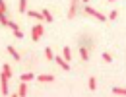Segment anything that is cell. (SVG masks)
Listing matches in <instances>:
<instances>
[{
    "instance_id": "1",
    "label": "cell",
    "mask_w": 126,
    "mask_h": 97,
    "mask_svg": "<svg viewBox=\"0 0 126 97\" xmlns=\"http://www.w3.org/2000/svg\"><path fill=\"white\" fill-rule=\"evenodd\" d=\"M93 47H95V41H91V37H87V35H83V37L78 41L79 58H81L83 62H87V60H89V50H91Z\"/></svg>"
},
{
    "instance_id": "2",
    "label": "cell",
    "mask_w": 126,
    "mask_h": 97,
    "mask_svg": "<svg viewBox=\"0 0 126 97\" xmlns=\"http://www.w3.org/2000/svg\"><path fill=\"white\" fill-rule=\"evenodd\" d=\"M83 14H87V16H91V17H95L97 21H107V16H103L99 10H95V8H91V6H83Z\"/></svg>"
},
{
    "instance_id": "3",
    "label": "cell",
    "mask_w": 126,
    "mask_h": 97,
    "mask_svg": "<svg viewBox=\"0 0 126 97\" xmlns=\"http://www.w3.org/2000/svg\"><path fill=\"white\" fill-rule=\"evenodd\" d=\"M43 33H45V25H43V23L33 25V29H31V39H33V41H39V39L43 37Z\"/></svg>"
},
{
    "instance_id": "4",
    "label": "cell",
    "mask_w": 126,
    "mask_h": 97,
    "mask_svg": "<svg viewBox=\"0 0 126 97\" xmlns=\"http://www.w3.org/2000/svg\"><path fill=\"white\" fill-rule=\"evenodd\" d=\"M8 80H10V78H8L6 74L0 76V91H2V95H8V93H10V91H8Z\"/></svg>"
},
{
    "instance_id": "5",
    "label": "cell",
    "mask_w": 126,
    "mask_h": 97,
    "mask_svg": "<svg viewBox=\"0 0 126 97\" xmlns=\"http://www.w3.org/2000/svg\"><path fill=\"white\" fill-rule=\"evenodd\" d=\"M78 14V0H70V12H68V17L74 19Z\"/></svg>"
},
{
    "instance_id": "6",
    "label": "cell",
    "mask_w": 126,
    "mask_h": 97,
    "mask_svg": "<svg viewBox=\"0 0 126 97\" xmlns=\"http://www.w3.org/2000/svg\"><path fill=\"white\" fill-rule=\"evenodd\" d=\"M54 60H56V64L60 66L64 72H68V70H70V64H68V60H66L64 56H54Z\"/></svg>"
},
{
    "instance_id": "7",
    "label": "cell",
    "mask_w": 126,
    "mask_h": 97,
    "mask_svg": "<svg viewBox=\"0 0 126 97\" xmlns=\"http://www.w3.org/2000/svg\"><path fill=\"white\" fill-rule=\"evenodd\" d=\"M14 95L16 97H25L27 95V81H21V83H19V87H17V91Z\"/></svg>"
},
{
    "instance_id": "8",
    "label": "cell",
    "mask_w": 126,
    "mask_h": 97,
    "mask_svg": "<svg viewBox=\"0 0 126 97\" xmlns=\"http://www.w3.org/2000/svg\"><path fill=\"white\" fill-rule=\"evenodd\" d=\"M37 80L41 83H50V81H54V76L52 74H41V76H37Z\"/></svg>"
},
{
    "instance_id": "9",
    "label": "cell",
    "mask_w": 126,
    "mask_h": 97,
    "mask_svg": "<svg viewBox=\"0 0 126 97\" xmlns=\"http://www.w3.org/2000/svg\"><path fill=\"white\" fill-rule=\"evenodd\" d=\"M27 16L31 17V19H39V21L43 19V14L41 12H35V10H27Z\"/></svg>"
},
{
    "instance_id": "10",
    "label": "cell",
    "mask_w": 126,
    "mask_h": 97,
    "mask_svg": "<svg viewBox=\"0 0 126 97\" xmlns=\"http://www.w3.org/2000/svg\"><path fill=\"white\" fill-rule=\"evenodd\" d=\"M87 87H89L91 91H95V89H97V80H95V76H91V78L87 80Z\"/></svg>"
},
{
    "instance_id": "11",
    "label": "cell",
    "mask_w": 126,
    "mask_h": 97,
    "mask_svg": "<svg viewBox=\"0 0 126 97\" xmlns=\"http://www.w3.org/2000/svg\"><path fill=\"white\" fill-rule=\"evenodd\" d=\"M8 52L12 54V58H14V60H19V58H21V56H19V52H17V50H16L14 47H12V45L8 47Z\"/></svg>"
},
{
    "instance_id": "12",
    "label": "cell",
    "mask_w": 126,
    "mask_h": 97,
    "mask_svg": "<svg viewBox=\"0 0 126 97\" xmlns=\"http://www.w3.org/2000/svg\"><path fill=\"white\" fill-rule=\"evenodd\" d=\"M19 10L17 12H21V14H27V0H19V6H17Z\"/></svg>"
},
{
    "instance_id": "13",
    "label": "cell",
    "mask_w": 126,
    "mask_h": 97,
    "mask_svg": "<svg viewBox=\"0 0 126 97\" xmlns=\"http://www.w3.org/2000/svg\"><path fill=\"white\" fill-rule=\"evenodd\" d=\"M41 14H43V21H48V23L52 21V14L48 10H41Z\"/></svg>"
},
{
    "instance_id": "14",
    "label": "cell",
    "mask_w": 126,
    "mask_h": 97,
    "mask_svg": "<svg viewBox=\"0 0 126 97\" xmlns=\"http://www.w3.org/2000/svg\"><path fill=\"white\" fill-rule=\"evenodd\" d=\"M110 93H114V95H126V87H112Z\"/></svg>"
},
{
    "instance_id": "15",
    "label": "cell",
    "mask_w": 126,
    "mask_h": 97,
    "mask_svg": "<svg viewBox=\"0 0 126 97\" xmlns=\"http://www.w3.org/2000/svg\"><path fill=\"white\" fill-rule=\"evenodd\" d=\"M62 56L68 60V62H70V58H72V50H70V47H64V48H62Z\"/></svg>"
},
{
    "instance_id": "16",
    "label": "cell",
    "mask_w": 126,
    "mask_h": 97,
    "mask_svg": "<svg viewBox=\"0 0 126 97\" xmlns=\"http://www.w3.org/2000/svg\"><path fill=\"white\" fill-rule=\"evenodd\" d=\"M33 78H35L33 72H25V74H21V81H31Z\"/></svg>"
},
{
    "instance_id": "17",
    "label": "cell",
    "mask_w": 126,
    "mask_h": 97,
    "mask_svg": "<svg viewBox=\"0 0 126 97\" xmlns=\"http://www.w3.org/2000/svg\"><path fill=\"white\" fill-rule=\"evenodd\" d=\"M2 70H4L2 74H6L8 78H12V74H14V72H12V68H10V64H4V66H2Z\"/></svg>"
},
{
    "instance_id": "18",
    "label": "cell",
    "mask_w": 126,
    "mask_h": 97,
    "mask_svg": "<svg viewBox=\"0 0 126 97\" xmlns=\"http://www.w3.org/2000/svg\"><path fill=\"white\" fill-rule=\"evenodd\" d=\"M6 12H8V6L4 0H0V16H6Z\"/></svg>"
},
{
    "instance_id": "19",
    "label": "cell",
    "mask_w": 126,
    "mask_h": 97,
    "mask_svg": "<svg viewBox=\"0 0 126 97\" xmlns=\"http://www.w3.org/2000/svg\"><path fill=\"white\" fill-rule=\"evenodd\" d=\"M45 56H47L48 60H54V54H52V48H50V47L45 48Z\"/></svg>"
},
{
    "instance_id": "20",
    "label": "cell",
    "mask_w": 126,
    "mask_h": 97,
    "mask_svg": "<svg viewBox=\"0 0 126 97\" xmlns=\"http://www.w3.org/2000/svg\"><path fill=\"white\" fill-rule=\"evenodd\" d=\"M101 56H103V62H110V60H112V54H110V52H103Z\"/></svg>"
},
{
    "instance_id": "21",
    "label": "cell",
    "mask_w": 126,
    "mask_h": 97,
    "mask_svg": "<svg viewBox=\"0 0 126 97\" xmlns=\"http://www.w3.org/2000/svg\"><path fill=\"white\" fill-rule=\"evenodd\" d=\"M8 27H10L12 31H16V29H19V25H17L16 21H8Z\"/></svg>"
},
{
    "instance_id": "22",
    "label": "cell",
    "mask_w": 126,
    "mask_h": 97,
    "mask_svg": "<svg viewBox=\"0 0 126 97\" xmlns=\"http://www.w3.org/2000/svg\"><path fill=\"white\" fill-rule=\"evenodd\" d=\"M14 37H16V39H23V31H21V29H16V31H14Z\"/></svg>"
},
{
    "instance_id": "23",
    "label": "cell",
    "mask_w": 126,
    "mask_h": 97,
    "mask_svg": "<svg viewBox=\"0 0 126 97\" xmlns=\"http://www.w3.org/2000/svg\"><path fill=\"white\" fill-rule=\"evenodd\" d=\"M8 21H10V19H8L6 16H0V23H2L4 27H8Z\"/></svg>"
},
{
    "instance_id": "24",
    "label": "cell",
    "mask_w": 126,
    "mask_h": 97,
    "mask_svg": "<svg viewBox=\"0 0 126 97\" xmlns=\"http://www.w3.org/2000/svg\"><path fill=\"white\" fill-rule=\"evenodd\" d=\"M116 17H118V10H112L109 14V19H116Z\"/></svg>"
},
{
    "instance_id": "25",
    "label": "cell",
    "mask_w": 126,
    "mask_h": 97,
    "mask_svg": "<svg viewBox=\"0 0 126 97\" xmlns=\"http://www.w3.org/2000/svg\"><path fill=\"white\" fill-rule=\"evenodd\" d=\"M81 2H83V4H87V2H89V0H81Z\"/></svg>"
},
{
    "instance_id": "26",
    "label": "cell",
    "mask_w": 126,
    "mask_h": 97,
    "mask_svg": "<svg viewBox=\"0 0 126 97\" xmlns=\"http://www.w3.org/2000/svg\"><path fill=\"white\" fill-rule=\"evenodd\" d=\"M109 2H114V0H109Z\"/></svg>"
}]
</instances>
